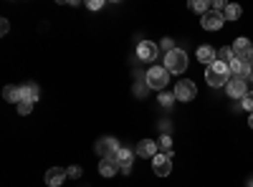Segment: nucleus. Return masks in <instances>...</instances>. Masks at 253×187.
I'll return each instance as SVG.
<instances>
[{
    "label": "nucleus",
    "mask_w": 253,
    "mask_h": 187,
    "mask_svg": "<svg viewBox=\"0 0 253 187\" xmlns=\"http://www.w3.org/2000/svg\"><path fill=\"white\" fill-rule=\"evenodd\" d=\"M205 81L210 86H228V81H230V69L228 64H220V61H215V64H210L205 69Z\"/></svg>",
    "instance_id": "nucleus-1"
},
{
    "label": "nucleus",
    "mask_w": 253,
    "mask_h": 187,
    "mask_svg": "<svg viewBox=\"0 0 253 187\" xmlns=\"http://www.w3.org/2000/svg\"><path fill=\"white\" fill-rule=\"evenodd\" d=\"M144 84L150 89L162 91L167 84H170V71H167L165 66H152L150 71H147V76H144Z\"/></svg>",
    "instance_id": "nucleus-2"
},
{
    "label": "nucleus",
    "mask_w": 253,
    "mask_h": 187,
    "mask_svg": "<svg viewBox=\"0 0 253 187\" xmlns=\"http://www.w3.org/2000/svg\"><path fill=\"white\" fill-rule=\"evenodd\" d=\"M165 69L170 74H182L187 69V53L182 48H175L170 53H165Z\"/></svg>",
    "instance_id": "nucleus-3"
},
{
    "label": "nucleus",
    "mask_w": 253,
    "mask_h": 187,
    "mask_svg": "<svg viewBox=\"0 0 253 187\" xmlns=\"http://www.w3.org/2000/svg\"><path fill=\"white\" fill-rule=\"evenodd\" d=\"M122 150V144L114 139V137H101L96 144H94V152L101 157V159H107V157H117Z\"/></svg>",
    "instance_id": "nucleus-4"
},
{
    "label": "nucleus",
    "mask_w": 253,
    "mask_h": 187,
    "mask_svg": "<svg viewBox=\"0 0 253 187\" xmlns=\"http://www.w3.org/2000/svg\"><path fill=\"white\" fill-rule=\"evenodd\" d=\"M152 170L157 177H167L172 172V154H155L152 157Z\"/></svg>",
    "instance_id": "nucleus-5"
},
{
    "label": "nucleus",
    "mask_w": 253,
    "mask_h": 187,
    "mask_svg": "<svg viewBox=\"0 0 253 187\" xmlns=\"http://www.w3.org/2000/svg\"><path fill=\"white\" fill-rule=\"evenodd\" d=\"M195 94H198V89H195V84L193 81H177V86H175V99L177 101H182V104H187V101H193L195 99Z\"/></svg>",
    "instance_id": "nucleus-6"
},
{
    "label": "nucleus",
    "mask_w": 253,
    "mask_h": 187,
    "mask_svg": "<svg viewBox=\"0 0 253 187\" xmlns=\"http://www.w3.org/2000/svg\"><path fill=\"white\" fill-rule=\"evenodd\" d=\"M228 69H230V76H241V78H246V76L251 78V74H253V66L248 64L243 56H236V58L228 64Z\"/></svg>",
    "instance_id": "nucleus-7"
},
{
    "label": "nucleus",
    "mask_w": 253,
    "mask_h": 187,
    "mask_svg": "<svg viewBox=\"0 0 253 187\" xmlns=\"http://www.w3.org/2000/svg\"><path fill=\"white\" fill-rule=\"evenodd\" d=\"M225 91H228V96H230V99H243V96L248 94L246 78H241V76H230V81H228Z\"/></svg>",
    "instance_id": "nucleus-8"
},
{
    "label": "nucleus",
    "mask_w": 253,
    "mask_h": 187,
    "mask_svg": "<svg viewBox=\"0 0 253 187\" xmlns=\"http://www.w3.org/2000/svg\"><path fill=\"white\" fill-rule=\"evenodd\" d=\"M223 23H225L223 13H215V10H208V13L200 18V26H203L205 31H220Z\"/></svg>",
    "instance_id": "nucleus-9"
},
{
    "label": "nucleus",
    "mask_w": 253,
    "mask_h": 187,
    "mask_svg": "<svg viewBox=\"0 0 253 187\" xmlns=\"http://www.w3.org/2000/svg\"><path fill=\"white\" fill-rule=\"evenodd\" d=\"M134 150L132 147H122L119 150V154H117V162H119V167H122V172L124 175H129L132 172V162H134Z\"/></svg>",
    "instance_id": "nucleus-10"
},
{
    "label": "nucleus",
    "mask_w": 253,
    "mask_h": 187,
    "mask_svg": "<svg viewBox=\"0 0 253 187\" xmlns=\"http://www.w3.org/2000/svg\"><path fill=\"white\" fill-rule=\"evenodd\" d=\"M137 58L139 61H155L157 58V43L155 40H142L137 46Z\"/></svg>",
    "instance_id": "nucleus-11"
},
{
    "label": "nucleus",
    "mask_w": 253,
    "mask_h": 187,
    "mask_svg": "<svg viewBox=\"0 0 253 187\" xmlns=\"http://www.w3.org/2000/svg\"><path fill=\"white\" fill-rule=\"evenodd\" d=\"M157 147L160 144L155 142V139H142V142H137V157H147V159H152L155 154H157Z\"/></svg>",
    "instance_id": "nucleus-12"
},
{
    "label": "nucleus",
    "mask_w": 253,
    "mask_h": 187,
    "mask_svg": "<svg viewBox=\"0 0 253 187\" xmlns=\"http://www.w3.org/2000/svg\"><path fill=\"white\" fill-rule=\"evenodd\" d=\"M99 172H101V177H114L117 172H122L117 157H107V159H101V162H99Z\"/></svg>",
    "instance_id": "nucleus-13"
},
{
    "label": "nucleus",
    "mask_w": 253,
    "mask_h": 187,
    "mask_svg": "<svg viewBox=\"0 0 253 187\" xmlns=\"http://www.w3.org/2000/svg\"><path fill=\"white\" fill-rule=\"evenodd\" d=\"M66 177H69V172H66V170H61V167H51V170L46 172V185H48V187H61L63 182H66Z\"/></svg>",
    "instance_id": "nucleus-14"
},
{
    "label": "nucleus",
    "mask_w": 253,
    "mask_h": 187,
    "mask_svg": "<svg viewBox=\"0 0 253 187\" xmlns=\"http://www.w3.org/2000/svg\"><path fill=\"white\" fill-rule=\"evenodd\" d=\"M198 61H200V64H205V66L215 64V61H218L215 48H213V46H200V48H198Z\"/></svg>",
    "instance_id": "nucleus-15"
},
{
    "label": "nucleus",
    "mask_w": 253,
    "mask_h": 187,
    "mask_svg": "<svg viewBox=\"0 0 253 187\" xmlns=\"http://www.w3.org/2000/svg\"><path fill=\"white\" fill-rule=\"evenodd\" d=\"M38 96H41V91H38V86H36V84H23V86H20V101L36 104V101H38Z\"/></svg>",
    "instance_id": "nucleus-16"
},
{
    "label": "nucleus",
    "mask_w": 253,
    "mask_h": 187,
    "mask_svg": "<svg viewBox=\"0 0 253 187\" xmlns=\"http://www.w3.org/2000/svg\"><path fill=\"white\" fill-rule=\"evenodd\" d=\"M230 48H233V53H236V56H243V53H248V51H251V40H248V38H236Z\"/></svg>",
    "instance_id": "nucleus-17"
},
{
    "label": "nucleus",
    "mask_w": 253,
    "mask_h": 187,
    "mask_svg": "<svg viewBox=\"0 0 253 187\" xmlns=\"http://www.w3.org/2000/svg\"><path fill=\"white\" fill-rule=\"evenodd\" d=\"M241 15H243V8H241V5H236V3L225 5V10H223V18H225V20H238Z\"/></svg>",
    "instance_id": "nucleus-18"
},
{
    "label": "nucleus",
    "mask_w": 253,
    "mask_h": 187,
    "mask_svg": "<svg viewBox=\"0 0 253 187\" xmlns=\"http://www.w3.org/2000/svg\"><path fill=\"white\" fill-rule=\"evenodd\" d=\"M3 99L10 104H20V86H5L3 89Z\"/></svg>",
    "instance_id": "nucleus-19"
},
{
    "label": "nucleus",
    "mask_w": 253,
    "mask_h": 187,
    "mask_svg": "<svg viewBox=\"0 0 253 187\" xmlns=\"http://www.w3.org/2000/svg\"><path fill=\"white\" fill-rule=\"evenodd\" d=\"M157 101H160V107H165V109H167V107H172V104H175L177 99H175V91H162Z\"/></svg>",
    "instance_id": "nucleus-20"
},
{
    "label": "nucleus",
    "mask_w": 253,
    "mask_h": 187,
    "mask_svg": "<svg viewBox=\"0 0 253 187\" xmlns=\"http://www.w3.org/2000/svg\"><path fill=\"white\" fill-rule=\"evenodd\" d=\"M233 58H236V53H233V48H230V46H225V48L218 51V61H220V64H230Z\"/></svg>",
    "instance_id": "nucleus-21"
},
{
    "label": "nucleus",
    "mask_w": 253,
    "mask_h": 187,
    "mask_svg": "<svg viewBox=\"0 0 253 187\" xmlns=\"http://www.w3.org/2000/svg\"><path fill=\"white\" fill-rule=\"evenodd\" d=\"M157 144H160V150H165V154H172V137L170 134H162L157 139Z\"/></svg>",
    "instance_id": "nucleus-22"
},
{
    "label": "nucleus",
    "mask_w": 253,
    "mask_h": 187,
    "mask_svg": "<svg viewBox=\"0 0 253 187\" xmlns=\"http://www.w3.org/2000/svg\"><path fill=\"white\" fill-rule=\"evenodd\" d=\"M190 10H193V13H200V15H205V13L210 10V3H205V0H193V3H190Z\"/></svg>",
    "instance_id": "nucleus-23"
},
{
    "label": "nucleus",
    "mask_w": 253,
    "mask_h": 187,
    "mask_svg": "<svg viewBox=\"0 0 253 187\" xmlns=\"http://www.w3.org/2000/svg\"><path fill=\"white\" fill-rule=\"evenodd\" d=\"M33 107H36V104H28V101H20V104H18V114H20V116H28V114L33 112Z\"/></svg>",
    "instance_id": "nucleus-24"
},
{
    "label": "nucleus",
    "mask_w": 253,
    "mask_h": 187,
    "mask_svg": "<svg viewBox=\"0 0 253 187\" xmlns=\"http://www.w3.org/2000/svg\"><path fill=\"white\" fill-rule=\"evenodd\" d=\"M241 107H243L248 114H253V94H246V96L241 99Z\"/></svg>",
    "instance_id": "nucleus-25"
},
{
    "label": "nucleus",
    "mask_w": 253,
    "mask_h": 187,
    "mask_svg": "<svg viewBox=\"0 0 253 187\" xmlns=\"http://www.w3.org/2000/svg\"><path fill=\"white\" fill-rule=\"evenodd\" d=\"M160 46H162V48H165L167 53H170V51H175V48H177L172 38H162V40H160Z\"/></svg>",
    "instance_id": "nucleus-26"
},
{
    "label": "nucleus",
    "mask_w": 253,
    "mask_h": 187,
    "mask_svg": "<svg viewBox=\"0 0 253 187\" xmlns=\"http://www.w3.org/2000/svg\"><path fill=\"white\" fill-rule=\"evenodd\" d=\"M66 172H69V177H71V180H79V177L84 175V170L79 167V164H74V167H69Z\"/></svg>",
    "instance_id": "nucleus-27"
},
{
    "label": "nucleus",
    "mask_w": 253,
    "mask_h": 187,
    "mask_svg": "<svg viewBox=\"0 0 253 187\" xmlns=\"http://www.w3.org/2000/svg\"><path fill=\"white\" fill-rule=\"evenodd\" d=\"M86 8H89V10H101V8H104V0H89Z\"/></svg>",
    "instance_id": "nucleus-28"
},
{
    "label": "nucleus",
    "mask_w": 253,
    "mask_h": 187,
    "mask_svg": "<svg viewBox=\"0 0 253 187\" xmlns=\"http://www.w3.org/2000/svg\"><path fill=\"white\" fill-rule=\"evenodd\" d=\"M147 91H150V86H147V84H134V94L137 96H144Z\"/></svg>",
    "instance_id": "nucleus-29"
},
{
    "label": "nucleus",
    "mask_w": 253,
    "mask_h": 187,
    "mask_svg": "<svg viewBox=\"0 0 253 187\" xmlns=\"http://www.w3.org/2000/svg\"><path fill=\"white\" fill-rule=\"evenodd\" d=\"M8 31H10V23H8V20H5V18H3V20H0V33H3V36H5Z\"/></svg>",
    "instance_id": "nucleus-30"
},
{
    "label": "nucleus",
    "mask_w": 253,
    "mask_h": 187,
    "mask_svg": "<svg viewBox=\"0 0 253 187\" xmlns=\"http://www.w3.org/2000/svg\"><path fill=\"white\" fill-rule=\"evenodd\" d=\"M243 58H246V61H248V64H251V66H253V48H251V51H248V53H243Z\"/></svg>",
    "instance_id": "nucleus-31"
},
{
    "label": "nucleus",
    "mask_w": 253,
    "mask_h": 187,
    "mask_svg": "<svg viewBox=\"0 0 253 187\" xmlns=\"http://www.w3.org/2000/svg\"><path fill=\"white\" fill-rule=\"evenodd\" d=\"M248 127H251V129H253V114H251V116H248Z\"/></svg>",
    "instance_id": "nucleus-32"
},
{
    "label": "nucleus",
    "mask_w": 253,
    "mask_h": 187,
    "mask_svg": "<svg viewBox=\"0 0 253 187\" xmlns=\"http://www.w3.org/2000/svg\"><path fill=\"white\" fill-rule=\"evenodd\" d=\"M251 84H253V74H251Z\"/></svg>",
    "instance_id": "nucleus-33"
}]
</instances>
